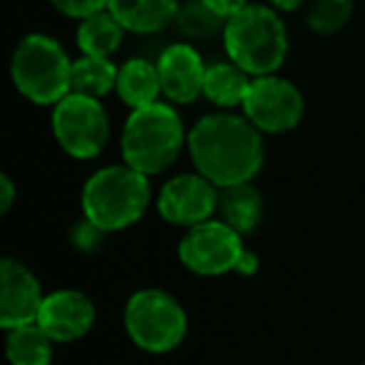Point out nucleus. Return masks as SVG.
Returning <instances> with one entry per match:
<instances>
[{
	"label": "nucleus",
	"instance_id": "f257e3e1",
	"mask_svg": "<svg viewBox=\"0 0 365 365\" xmlns=\"http://www.w3.org/2000/svg\"><path fill=\"white\" fill-rule=\"evenodd\" d=\"M188 150L200 175L218 188L250 182L265 160L260 130L248 118L233 113L200 118L188 135Z\"/></svg>",
	"mask_w": 365,
	"mask_h": 365
},
{
	"label": "nucleus",
	"instance_id": "f03ea898",
	"mask_svg": "<svg viewBox=\"0 0 365 365\" xmlns=\"http://www.w3.org/2000/svg\"><path fill=\"white\" fill-rule=\"evenodd\" d=\"M223 46L228 58L248 76H273L288 58V28L270 6H245L225 21Z\"/></svg>",
	"mask_w": 365,
	"mask_h": 365
},
{
	"label": "nucleus",
	"instance_id": "7ed1b4c3",
	"mask_svg": "<svg viewBox=\"0 0 365 365\" xmlns=\"http://www.w3.org/2000/svg\"><path fill=\"white\" fill-rule=\"evenodd\" d=\"M150 203L148 175L130 165H108L93 173L83 188V213L106 233L130 228Z\"/></svg>",
	"mask_w": 365,
	"mask_h": 365
},
{
	"label": "nucleus",
	"instance_id": "20e7f679",
	"mask_svg": "<svg viewBox=\"0 0 365 365\" xmlns=\"http://www.w3.org/2000/svg\"><path fill=\"white\" fill-rule=\"evenodd\" d=\"M182 143L185 130L175 108L160 101L133 108L120 138L123 160L145 175H155L178 160Z\"/></svg>",
	"mask_w": 365,
	"mask_h": 365
},
{
	"label": "nucleus",
	"instance_id": "39448f33",
	"mask_svg": "<svg viewBox=\"0 0 365 365\" xmlns=\"http://www.w3.org/2000/svg\"><path fill=\"white\" fill-rule=\"evenodd\" d=\"M73 61L51 36L31 33L18 43L11 61V78L18 93L36 106H56L71 93Z\"/></svg>",
	"mask_w": 365,
	"mask_h": 365
},
{
	"label": "nucleus",
	"instance_id": "423d86ee",
	"mask_svg": "<svg viewBox=\"0 0 365 365\" xmlns=\"http://www.w3.org/2000/svg\"><path fill=\"white\" fill-rule=\"evenodd\" d=\"M125 330L130 340L145 353H170L188 333V315L170 293L145 288L130 295L125 303Z\"/></svg>",
	"mask_w": 365,
	"mask_h": 365
},
{
	"label": "nucleus",
	"instance_id": "0eeeda50",
	"mask_svg": "<svg viewBox=\"0 0 365 365\" xmlns=\"http://www.w3.org/2000/svg\"><path fill=\"white\" fill-rule=\"evenodd\" d=\"M178 255L195 275H225L230 270L250 275L258 268V258L243 248L240 233L225 220H205L188 228Z\"/></svg>",
	"mask_w": 365,
	"mask_h": 365
},
{
	"label": "nucleus",
	"instance_id": "6e6552de",
	"mask_svg": "<svg viewBox=\"0 0 365 365\" xmlns=\"http://www.w3.org/2000/svg\"><path fill=\"white\" fill-rule=\"evenodd\" d=\"M53 135L68 155L91 160L106 148L110 138V120L98 98L83 93H68L53 106Z\"/></svg>",
	"mask_w": 365,
	"mask_h": 365
},
{
	"label": "nucleus",
	"instance_id": "1a4fd4ad",
	"mask_svg": "<svg viewBox=\"0 0 365 365\" xmlns=\"http://www.w3.org/2000/svg\"><path fill=\"white\" fill-rule=\"evenodd\" d=\"M243 110L260 133H288L300 123L305 103L293 83L273 73L253 78Z\"/></svg>",
	"mask_w": 365,
	"mask_h": 365
},
{
	"label": "nucleus",
	"instance_id": "9d476101",
	"mask_svg": "<svg viewBox=\"0 0 365 365\" xmlns=\"http://www.w3.org/2000/svg\"><path fill=\"white\" fill-rule=\"evenodd\" d=\"M220 203L218 185L205 175H178L163 185L158 195V213L173 225L193 228L210 220Z\"/></svg>",
	"mask_w": 365,
	"mask_h": 365
},
{
	"label": "nucleus",
	"instance_id": "9b49d317",
	"mask_svg": "<svg viewBox=\"0 0 365 365\" xmlns=\"http://www.w3.org/2000/svg\"><path fill=\"white\" fill-rule=\"evenodd\" d=\"M0 325L6 330L38 323L43 305L41 280L23 263L6 258L0 263Z\"/></svg>",
	"mask_w": 365,
	"mask_h": 365
},
{
	"label": "nucleus",
	"instance_id": "f8f14e48",
	"mask_svg": "<svg viewBox=\"0 0 365 365\" xmlns=\"http://www.w3.org/2000/svg\"><path fill=\"white\" fill-rule=\"evenodd\" d=\"M158 76H160V91L170 103L188 106L203 93L205 71L200 53L188 43H173L158 58Z\"/></svg>",
	"mask_w": 365,
	"mask_h": 365
},
{
	"label": "nucleus",
	"instance_id": "ddd939ff",
	"mask_svg": "<svg viewBox=\"0 0 365 365\" xmlns=\"http://www.w3.org/2000/svg\"><path fill=\"white\" fill-rule=\"evenodd\" d=\"M96 323V305L81 290H56L46 295L38 313V325L56 343H73L91 333Z\"/></svg>",
	"mask_w": 365,
	"mask_h": 365
},
{
	"label": "nucleus",
	"instance_id": "4468645a",
	"mask_svg": "<svg viewBox=\"0 0 365 365\" xmlns=\"http://www.w3.org/2000/svg\"><path fill=\"white\" fill-rule=\"evenodd\" d=\"M180 0H110L108 11L128 33L150 36L175 21Z\"/></svg>",
	"mask_w": 365,
	"mask_h": 365
},
{
	"label": "nucleus",
	"instance_id": "2eb2a0df",
	"mask_svg": "<svg viewBox=\"0 0 365 365\" xmlns=\"http://www.w3.org/2000/svg\"><path fill=\"white\" fill-rule=\"evenodd\" d=\"M115 93L120 101L130 108H143L158 103L160 96V76H158V66L143 61V58H130L123 63L118 71V86Z\"/></svg>",
	"mask_w": 365,
	"mask_h": 365
},
{
	"label": "nucleus",
	"instance_id": "dca6fc26",
	"mask_svg": "<svg viewBox=\"0 0 365 365\" xmlns=\"http://www.w3.org/2000/svg\"><path fill=\"white\" fill-rule=\"evenodd\" d=\"M250 83H253V76H248L233 61L213 63L205 71L203 96L220 108H235V106H243Z\"/></svg>",
	"mask_w": 365,
	"mask_h": 365
},
{
	"label": "nucleus",
	"instance_id": "f3484780",
	"mask_svg": "<svg viewBox=\"0 0 365 365\" xmlns=\"http://www.w3.org/2000/svg\"><path fill=\"white\" fill-rule=\"evenodd\" d=\"M125 28L115 21L110 11H103L98 16H91L81 21L76 33V43L81 48L83 56H96V58H110L118 48L123 46L125 38Z\"/></svg>",
	"mask_w": 365,
	"mask_h": 365
},
{
	"label": "nucleus",
	"instance_id": "a211bd4d",
	"mask_svg": "<svg viewBox=\"0 0 365 365\" xmlns=\"http://www.w3.org/2000/svg\"><path fill=\"white\" fill-rule=\"evenodd\" d=\"M218 208L225 223L243 235V233H250V230L260 223V215H263V195H260L250 182H240V185L223 188Z\"/></svg>",
	"mask_w": 365,
	"mask_h": 365
},
{
	"label": "nucleus",
	"instance_id": "6ab92c4d",
	"mask_svg": "<svg viewBox=\"0 0 365 365\" xmlns=\"http://www.w3.org/2000/svg\"><path fill=\"white\" fill-rule=\"evenodd\" d=\"M56 340L38 323L8 330L6 355L11 365H51Z\"/></svg>",
	"mask_w": 365,
	"mask_h": 365
},
{
	"label": "nucleus",
	"instance_id": "aec40b11",
	"mask_svg": "<svg viewBox=\"0 0 365 365\" xmlns=\"http://www.w3.org/2000/svg\"><path fill=\"white\" fill-rule=\"evenodd\" d=\"M118 71L120 68L110 58H96L83 56L73 61V76H71V93H83L101 101L118 86Z\"/></svg>",
	"mask_w": 365,
	"mask_h": 365
},
{
	"label": "nucleus",
	"instance_id": "412c9836",
	"mask_svg": "<svg viewBox=\"0 0 365 365\" xmlns=\"http://www.w3.org/2000/svg\"><path fill=\"white\" fill-rule=\"evenodd\" d=\"M173 23L188 38H213L225 28V18H220L205 0H182Z\"/></svg>",
	"mask_w": 365,
	"mask_h": 365
},
{
	"label": "nucleus",
	"instance_id": "4be33fe9",
	"mask_svg": "<svg viewBox=\"0 0 365 365\" xmlns=\"http://www.w3.org/2000/svg\"><path fill=\"white\" fill-rule=\"evenodd\" d=\"M355 11L353 0H313L305 23L318 36H335L350 23Z\"/></svg>",
	"mask_w": 365,
	"mask_h": 365
},
{
	"label": "nucleus",
	"instance_id": "5701e85b",
	"mask_svg": "<svg viewBox=\"0 0 365 365\" xmlns=\"http://www.w3.org/2000/svg\"><path fill=\"white\" fill-rule=\"evenodd\" d=\"M110 0H51V6L66 18H76V21H86L91 16L108 11Z\"/></svg>",
	"mask_w": 365,
	"mask_h": 365
},
{
	"label": "nucleus",
	"instance_id": "b1692460",
	"mask_svg": "<svg viewBox=\"0 0 365 365\" xmlns=\"http://www.w3.org/2000/svg\"><path fill=\"white\" fill-rule=\"evenodd\" d=\"M103 235H106V230H101L96 223H91V220L86 218L83 223H78L76 228H73L71 238H73V245H76L78 250H86V253H91V250L101 248Z\"/></svg>",
	"mask_w": 365,
	"mask_h": 365
},
{
	"label": "nucleus",
	"instance_id": "393cba45",
	"mask_svg": "<svg viewBox=\"0 0 365 365\" xmlns=\"http://www.w3.org/2000/svg\"><path fill=\"white\" fill-rule=\"evenodd\" d=\"M205 3H208L220 18H225V21L233 18L235 13H240L245 6H248V0H205Z\"/></svg>",
	"mask_w": 365,
	"mask_h": 365
},
{
	"label": "nucleus",
	"instance_id": "a878e982",
	"mask_svg": "<svg viewBox=\"0 0 365 365\" xmlns=\"http://www.w3.org/2000/svg\"><path fill=\"white\" fill-rule=\"evenodd\" d=\"M13 200H16V185H13L11 178L3 173L0 175V213H8L13 208Z\"/></svg>",
	"mask_w": 365,
	"mask_h": 365
},
{
	"label": "nucleus",
	"instance_id": "bb28decb",
	"mask_svg": "<svg viewBox=\"0 0 365 365\" xmlns=\"http://www.w3.org/2000/svg\"><path fill=\"white\" fill-rule=\"evenodd\" d=\"M305 0H268V6L278 13H295Z\"/></svg>",
	"mask_w": 365,
	"mask_h": 365
},
{
	"label": "nucleus",
	"instance_id": "cd10ccee",
	"mask_svg": "<svg viewBox=\"0 0 365 365\" xmlns=\"http://www.w3.org/2000/svg\"><path fill=\"white\" fill-rule=\"evenodd\" d=\"M363 365H365V363H363Z\"/></svg>",
	"mask_w": 365,
	"mask_h": 365
}]
</instances>
